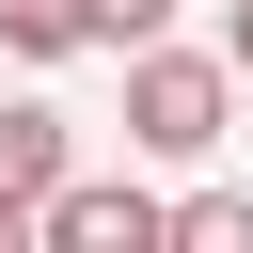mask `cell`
I'll list each match as a JSON object with an SVG mask.
<instances>
[{
    "label": "cell",
    "mask_w": 253,
    "mask_h": 253,
    "mask_svg": "<svg viewBox=\"0 0 253 253\" xmlns=\"http://www.w3.org/2000/svg\"><path fill=\"white\" fill-rule=\"evenodd\" d=\"M174 0H79V47H158Z\"/></svg>",
    "instance_id": "obj_6"
},
{
    "label": "cell",
    "mask_w": 253,
    "mask_h": 253,
    "mask_svg": "<svg viewBox=\"0 0 253 253\" xmlns=\"http://www.w3.org/2000/svg\"><path fill=\"white\" fill-rule=\"evenodd\" d=\"M237 111V63L221 47H126V142L142 158H206Z\"/></svg>",
    "instance_id": "obj_1"
},
{
    "label": "cell",
    "mask_w": 253,
    "mask_h": 253,
    "mask_svg": "<svg viewBox=\"0 0 253 253\" xmlns=\"http://www.w3.org/2000/svg\"><path fill=\"white\" fill-rule=\"evenodd\" d=\"M221 63H237V79H253V0H221Z\"/></svg>",
    "instance_id": "obj_7"
},
{
    "label": "cell",
    "mask_w": 253,
    "mask_h": 253,
    "mask_svg": "<svg viewBox=\"0 0 253 253\" xmlns=\"http://www.w3.org/2000/svg\"><path fill=\"white\" fill-rule=\"evenodd\" d=\"M16 237H32V190H0V253H16Z\"/></svg>",
    "instance_id": "obj_8"
},
{
    "label": "cell",
    "mask_w": 253,
    "mask_h": 253,
    "mask_svg": "<svg viewBox=\"0 0 253 253\" xmlns=\"http://www.w3.org/2000/svg\"><path fill=\"white\" fill-rule=\"evenodd\" d=\"M32 237H47V253H174V206L126 190V174H63V190L32 206Z\"/></svg>",
    "instance_id": "obj_2"
},
{
    "label": "cell",
    "mask_w": 253,
    "mask_h": 253,
    "mask_svg": "<svg viewBox=\"0 0 253 253\" xmlns=\"http://www.w3.org/2000/svg\"><path fill=\"white\" fill-rule=\"evenodd\" d=\"M63 174H79V142H63V111H47V95H16V111H0V190H32V206H47Z\"/></svg>",
    "instance_id": "obj_3"
},
{
    "label": "cell",
    "mask_w": 253,
    "mask_h": 253,
    "mask_svg": "<svg viewBox=\"0 0 253 253\" xmlns=\"http://www.w3.org/2000/svg\"><path fill=\"white\" fill-rule=\"evenodd\" d=\"M0 47H16V63H63V47H79V0H0Z\"/></svg>",
    "instance_id": "obj_5"
},
{
    "label": "cell",
    "mask_w": 253,
    "mask_h": 253,
    "mask_svg": "<svg viewBox=\"0 0 253 253\" xmlns=\"http://www.w3.org/2000/svg\"><path fill=\"white\" fill-rule=\"evenodd\" d=\"M174 253H253V190H190L174 206Z\"/></svg>",
    "instance_id": "obj_4"
}]
</instances>
